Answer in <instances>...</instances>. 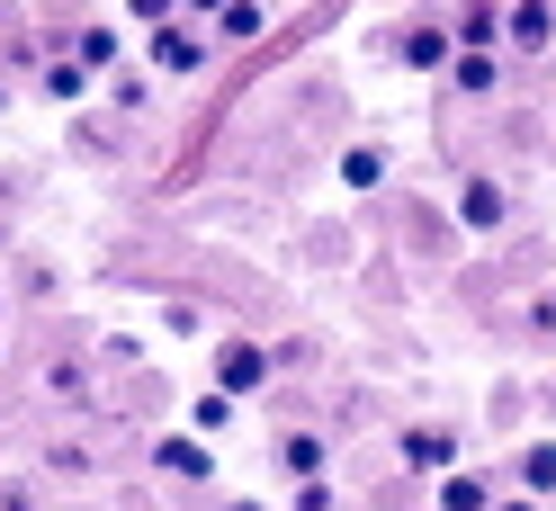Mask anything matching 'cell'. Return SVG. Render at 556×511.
Wrapping results in <instances>:
<instances>
[{
	"label": "cell",
	"mask_w": 556,
	"mask_h": 511,
	"mask_svg": "<svg viewBox=\"0 0 556 511\" xmlns=\"http://www.w3.org/2000/svg\"><path fill=\"white\" fill-rule=\"evenodd\" d=\"M261 27H269V10H261V0H225V10L206 18V37H216V46H252Z\"/></svg>",
	"instance_id": "8"
},
{
	"label": "cell",
	"mask_w": 556,
	"mask_h": 511,
	"mask_svg": "<svg viewBox=\"0 0 556 511\" xmlns=\"http://www.w3.org/2000/svg\"><path fill=\"white\" fill-rule=\"evenodd\" d=\"M153 458H162V475H180V485H198V475H206V439H189V431H180V439H162Z\"/></svg>",
	"instance_id": "14"
},
{
	"label": "cell",
	"mask_w": 556,
	"mask_h": 511,
	"mask_svg": "<svg viewBox=\"0 0 556 511\" xmlns=\"http://www.w3.org/2000/svg\"><path fill=\"white\" fill-rule=\"evenodd\" d=\"M448 81H458L467 99L494 90V81H503V54H494V46H458V54H448Z\"/></svg>",
	"instance_id": "10"
},
{
	"label": "cell",
	"mask_w": 556,
	"mask_h": 511,
	"mask_svg": "<svg viewBox=\"0 0 556 511\" xmlns=\"http://www.w3.org/2000/svg\"><path fill=\"white\" fill-rule=\"evenodd\" d=\"M126 18L153 37V27H170V18H180V0H126Z\"/></svg>",
	"instance_id": "17"
},
{
	"label": "cell",
	"mask_w": 556,
	"mask_h": 511,
	"mask_svg": "<svg viewBox=\"0 0 556 511\" xmlns=\"http://www.w3.org/2000/svg\"><path fill=\"white\" fill-rule=\"evenodd\" d=\"M530 323H539V332H556V288H547V296L530 305Z\"/></svg>",
	"instance_id": "19"
},
{
	"label": "cell",
	"mask_w": 556,
	"mask_h": 511,
	"mask_svg": "<svg viewBox=\"0 0 556 511\" xmlns=\"http://www.w3.org/2000/svg\"><path fill=\"white\" fill-rule=\"evenodd\" d=\"M180 10H198V18H216V10H225V0H180Z\"/></svg>",
	"instance_id": "21"
},
{
	"label": "cell",
	"mask_w": 556,
	"mask_h": 511,
	"mask_svg": "<svg viewBox=\"0 0 556 511\" xmlns=\"http://www.w3.org/2000/svg\"><path fill=\"white\" fill-rule=\"evenodd\" d=\"M278 467H288L296 485H305V475H324V439L315 431H288V439H278Z\"/></svg>",
	"instance_id": "15"
},
{
	"label": "cell",
	"mask_w": 556,
	"mask_h": 511,
	"mask_svg": "<svg viewBox=\"0 0 556 511\" xmlns=\"http://www.w3.org/2000/svg\"><path fill=\"white\" fill-rule=\"evenodd\" d=\"M261 378H269V350H261V341L252 332H225L216 341V395H261Z\"/></svg>",
	"instance_id": "2"
},
{
	"label": "cell",
	"mask_w": 556,
	"mask_h": 511,
	"mask_svg": "<svg viewBox=\"0 0 556 511\" xmlns=\"http://www.w3.org/2000/svg\"><path fill=\"white\" fill-rule=\"evenodd\" d=\"M458 225H467V233H503V225H511V189L484 180V170L458 180Z\"/></svg>",
	"instance_id": "5"
},
{
	"label": "cell",
	"mask_w": 556,
	"mask_h": 511,
	"mask_svg": "<svg viewBox=\"0 0 556 511\" xmlns=\"http://www.w3.org/2000/svg\"><path fill=\"white\" fill-rule=\"evenodd\" d=\"M440 511H494V475L448 467V475H440Z\"/></svg>",
	"instance_id": "9"
},
{
	"label": "cell",
	"mask_w": 556,
	"mask_h": 511,
	"mask_svg": "<svg viewBox=\"0 0 556 511\" xmlns=\"http://www.w3.org/2000/svg\"><path fill=\"white\" fill-rule=\"evenodd\" d=\"M144 54H153V73L198 81V73H206V54H216V37H206L198 18H170V27H153V37H144Z\"/></svg>",
	"instance_id": "1"
},
{
	"label": "cell",
	"mask_w": 556,
	"mask_h": 511,
	"mask_svg": "<svg viewBox=\"0 0 556 511\" xmlns=\"http://www.w3.org/2000/svg\"><path fill=\"white\" fill-rule=\"evenodd\" d=\"M511 485L530 494V502H547V494H556V439H530V449L511 458Z\"/></svg>",
	"instance_id": "7"
},
{
	"label": "cell",
	"mask_w": 556,
	"mask_h": 511,
	"mask_svg": "<svg viewBox=\"0 0 556 511\" xmlns=\"http://www.w3.org/2000/svg\"><path fill=\"white\" fill-rule=\"evenodd\" d=\"M395 458H404L413 475H448V467H458V431H448V422H404Z\"/></svg>",
	"instance_id": "3"
},
{
	"label": "cell",
	"mask_w": 556,
	"mask_h": 511,
	"mask_svg": "<svg viewBox=\"0 0 556 511\" xmlns=\"http://www.w3.org/2000/svg\"><path fill=\"white\" fill-rule=\"evenodd\" d=\"M296 511H332V475H305V485H296Z\"/></svg>",
	"instance_id": "18"
},
{
	"label": "cell",
	"mask_w": 556,
	"mask_h": 511,
	"mask_svg": "<svg viewBox=\"0 0 556 511\" xmlns=\"http://www.w3.org/2000/svg\"><path fill=\"white\" fill-rule=\"evenodd\" d=\"M37 81H46L54 108H81V99H90V73H81L73 54H46V73H37Z\"/></svg>",
	"instance_id": "12"
},
{
	"label": "cell",
	"mask_w": 556,
	"mask_h": 511,
	"mask_svg": "<svg viewBox=\"0 0 556 511\" xmlns=\"http://www.w3.org/2000/svg\"><path fill=\"white\" fill-rule=\"evenodd\" d=\"M0 511H37V502H27V494H0Z\"/></svg>",
	"instance_id": "22"
},
{
	"label": "cell",
	"mask_w": 556,
	"mask_h": 511,
	"mask_svg": "<svg viewBox=\"0 0 556 511\" xmlns=\"http://www.w3.org/2000/svg\"><path fill=\"white\" fill-rule=\"evenodd\" d=\"M448 54H458L448 18H413L404 37H395V63H404V73H448Z\"/></svg>",
	"instance_id": "4"
},
{
	"label": "cell",
	"mask_w": 556,
	"mask_h": 511,
	"mask_svg": "<svg viewBox=\"0 0 556 511\" xmlns=\"http://www.w3.org/2000/svg\"><path fill=\"white\" fill-rule=\"evenodd\" d=\"M63 54H73V63H81V73L99 81V73H109V63L126 54V37H117V27H81V37H73V46H63Z\"/></svg>",
	"instance_id": "11"
},
{
	"label": "cell",
	"mask_w": 556,
	"mask_h": 511,
	"mask_svg": "<svg viewBox=\"0 0 556 511\" xmlns=\"http://www.w3.org/2000/svg\"><path fill=\"white\" fill-rule=\"evenodd\" d=\"M216 431H233V395H216V386H206V395L189 404V439H216Z\"/></svg>",
	"instance_id": "16"
},
{
	"label": "cell",
	"mask_w": 556,
	"mask_h": 511,
	"mask_svg": "<svg viewBox=\"0 0 556 511\" xmlns=\"http://www.w3.org/2000/svg\"><path fill=\"white\" fill-rule=\"evenodd\" d=\"M341 189H387V144H351L341 153Z\"/></svg>",
	"instance_id": "13"
},
{
	"label": "cell",
	"mask_w": 556,
	"mask_h": 511,
	"mask_svg": "<svg viewBox=\"0 0 556 511\" xmlns=\"http://www.w3.org/2000/svg\"><path fill=\"white\" fill-rule=\"evenodd\" d=\"M503 46L511 54H547L556 46V10H547V0H511V10H503Z\"/></svg>",
	"instance_id": "6"
},
{
	"label": "cell",
	"mask_w": 556,
	"mask_h": 511,
	"mask_svg": "<svg viewBox=\"0 0 556 511\" xmlns=\"http://www.w3.org/2000/svg\"><path fill=\"white\" fill-rule=\"evenodd\" d=\"M494 511H539V502L530 494H494Z\"/></svg>",
	"instance_id": "20"
},
{
	"label": "cell",
	"mask_w": 556,
	"mask_h": 511,
	"mask_svg": "<svg viewBox=\"0 0 556 511\" xmlns=\"http://www.w3.org/2000/svg\"><path fill=\"white\" fill-rule=\"evenodd\" d=\"M547 413H556V386H547Z\"/></svg>",
	"instance_id": "23"
}]
</instances>
